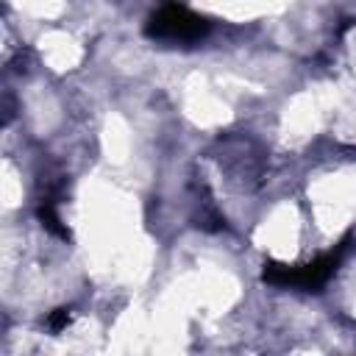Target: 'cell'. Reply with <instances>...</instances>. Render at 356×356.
<instances>
[{
	"instance_id": "obj_2",
	"label": "cell",
	"mask_w": 356,
	"mask_h": 356,
	"mask_svg": "<svg viewBox=\"0 0 356 356\" xmlns=\"http://www.w3.org/2000/svg\"><path fill=\"white\" fill-rule=\"evenodd\" d=\"M337 261L339 256L331 253V256H320L309 264H298V267H289V264H275V261H267L264 270H261V281L264 284H273V286H298V289H320L337 270Z\"/></svg>"
},
{
	"instance_id": "obj_4",
	"label": "cell",
	"mask_w": 356,
	"mask_h": 356,
	"mask_svg": "<svg viewBox=\"0 0 356 356\" xmlns=\"http://www.w3.org/2000/svg\"><path fill=\"white\" fill-rule=\"evenodd\" d=\"M70 320H72L70 309H56V312H50V317H47V328H53V331H61V328H64Z\"/></svg>"
},
{
	"instance_id": "obj_3",
	"label": "cell",
	"mask_w": 356,
	"mask_h": 356,
	"mask_svg": "<svg viewBox=\"0 0 356 356\" xmlns=\"http://www.w3.org/2000/svg\"><path fill=\"white\" fill-rule=\"evenodd\" d=\"M39 220L44 222V228H47V231H53V234H58V236H64V239L70 236V231L61 225V220H58V214L53 211V206H50V203L39 206Z\"/></svg>"
},
{
	"instance_id": "obj_1",
	"label": "cell",
	"mask_w": 356,
	"mask_h": 356,
	"mask_svg": "<svg viewBox=\"0 0 356 356\" xmlns=\"http://www.w3.org/2000/svg\"><path fill=\"white\" fill-rule=\"evenodd\" d=\"M206 33H209V22L178 3L161 6L145 22V36L161 39V42H197Z\"/></svg>"
}]
</instances>
